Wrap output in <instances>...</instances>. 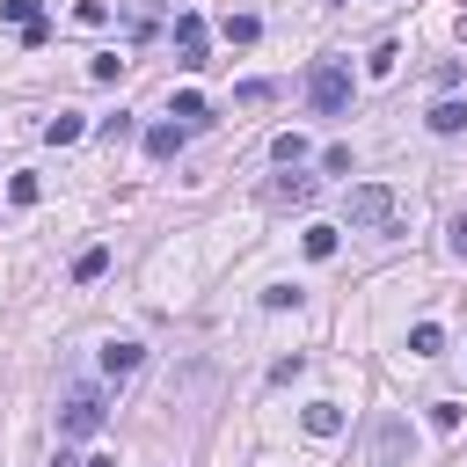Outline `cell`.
I'll return each mask as SVG.
<instances>
[{"label":"cell","mask_w":467,"mask_h":467,"mask_svg":"<svg viewBox=\"0 0 467 467\" xmlns=\"http://www.w3.org/2000/svg\"><path fill=\"white\" fill-rule=\"evenodd\" d=\"M314 197V175H285V182H270V204H306Z\"/></svg>","instance_id":"8fae6325"},{"label":"cell","mask_w":467,"mask_h":467,"mask_svg":"<svg viewBox=\"0 0 467 467\" xmlns=\"http://www.w3.org/2000/svg\"><path fill=\"white\" fill-rule=\"evenodd\" d=\"M175 66L182 73H204V15H175Z\"/></svg>","instance_id":"277c9868"},{"label":"cell","mask_w":467,"mask_h":467,"mask_svg":"<svg viewBox=\"0 0 467 467\" xmlns=\"http://www.w3.org/2000/svg\"><path fill=\"white\" fill-rule=\"evenodd\" d=\"M255 29H263L255 15H226V22H219V36H226V44H255Z\"/></svg>","instance_id":"5bb4252c"},{"label":"cell","mask_w":467,"mask_h":467,"mask_svg":"<svg viewBox=\"0 0 467 467\" xmlns=\"http://www.w3.org/2000/svg\"><path fill=\"white\" fill-rule=\"evenodd\" d=\"M299 423H306L314 438H336V431H343V409H336V401H306V409H299Z\"/></svg>","instance_id":"8992f818"},{"label":"cell","mask_w":467,"mask_h":467,"mask_svg":"<svg viewBox=\"0 0 467 467\" xmlns=\"http://www.w3.org/2000/svg\"><path fill=\"white\" fill-rule=\"evenodd\" d=\"M204 117H212V109H204V95H190V88H182V95H175V124L190 131V124H204Z\"/></svg>","instance_id":"9a60e30c"},{"label":"cell","mask_w":467,"mask_h":467,"mask_svg":"<svg viewBox=\"0 0 467 467\" xmlns=\"http://www.w3.org/2000/svg\"><path fill=\"white\" fill-rule=\"evenodd\" d=\"M452 255L467 263V212H452Z\"/></svg>","instance_id":"7402d4cb"},{"label":"cell","mask_w":467,"mask_h":467,"mask_svg":"<svg viewBox=\"0 0 467 467\" xmlns=\"http://www.w3.org/2000/svg\"><path fill=\"white\" fill-rule=\"evenodd\" d=\"M80 467H117V460H109V452H95V460H80Z\"/></svg>","instance_id":"603a6c76"},{"label":"cell","mask_w":467,"mask_h":467,"mask_svg":"<svg viewBox=\"0 0 467 467\" xmlns=\"http://www.w3.org/2000/svg\"><path fill=\"white\" fill-rule=\"evenodd\" d=\"M139 365H146V343H131V336H109V343H102V372H109V379H131Z\"/></svg>","instance_id":"5b68a950"},{"label":"cell","mask_w":467,"mask_h":467,"mask_svg":"<svg viewBox=\"0 0 467 467\" xmlns=\"http://www.w3.org/2000/svg\"><path fill=\"white\" fill-rule=\"evenodd\" d=\"M270 161H277V168H299V161H306V139H299V131H277V139H270Z\"/></svg>","instance_id":"30bf717a"},{"label":"cell","mask_w":467,"mask_h":467,"mask_svg":"<svg viewBox=\"0 0 467 467\" xmlns=\"http://www.w3.org/2000/svg\"><path fill=\"white\" fill-rule=\"evenodd\" d=\"M7 197H15V204H36V197H44V182H36V175H15V182H7Z\"/></svg>","instance_id":"44dd1931"},{"label":"cell","mask_w":467,"mask_h":467,"mask_svg":"<svg viewBox=\"0 0 467 467\" xmlns=\"http://www.w3.org/2000/svg\"><path fill=\"white\" fill-rule=\"evenodd\" d=\"M51 467H80V460H73V452H58V460H51Z\"/></svg>","instance_id":"cb8c5ba5"},{"label":"cell","mask_w":467,"mask_h":467,"mask_svg":"<svg viewBox=\"0 0 467 467\" xmlns=\"http://www.w3.org/2000/svg\"><path fill=\"white\" fill-rule=\"evenodd\" d=\"M431 131H438V139L467 131V102H438V109H431Z\"/></svg>","instance_id":"ba28073f"},{"label":"cell","mask_w":467,"mask_h":467,"mask_svg":"<svg viewBox=\"0 0 467 467\" xmlns=\"http://www.w3.org/2000/svg\"><path fill=\"white\" fill-rule=\"evenodd\" d=\"M0 15H7L15 29H29V22H44V15H36V0H0Z\"/></svg>","instance_id":"ac0fdd59"},{"label":"cell","mask_w":467,"mask_h":467,"mask_svg":"<svg viewBox=\"0 0 467 467\" xmlns=\"http://www.w3.org/2000/svg\"><path fill=\"white\" fill-rule=\"evenodd\" d=\"M270 95H277V80H241L234 88V102H270Z\"/></svg>","instance_id":"ffe728a7"},{"label":"cell","mask_w":467,"mask_h":467,"mask_svg":"<svg viewBox=\"0 0 467 467\" xmlns=\"http://www.w3.org/2000/svg\"><path fill=\"white\" fill-rule=\"evenodd\" d=\"M306 255L328 263V255H336V226H306Z\"/></svg>","instance_id":"e0dca14e"},{"label":"cell","mask_w":467,"mask_h":467,"mask_svg":"<svg viewBox=\"0 0 467 467\" xmlns=\"http://www.w3.org/2000/svg\"><path fill=\"white\" fill-rule=\"evenodd\" d=\"M306 102H314L321 117H343V109H350V66L321 58V66L306 73Z\"/></svg>","instance_id":"6da1fadb"},{"label":"cell","mask_w":467,"mask_h":467,"mask_svg":"<svg viewBox=\"0 0 467 467\" xmlns=\"http://www.w3.org/2000/svg\"><path fill=\"white\" fill-rule=\"evenodd\" d=\"M80 131H88V124H80V109H58V117L44 124V139H51V146H73Z\"/></svg>","instance_id":"9c48e42d"},{"label":"cell","mask_w":467,"mask_h":467,"mask_svg":"<svg viewBox=\"0 0 467 467\" xmlns=\"http://www.w3.org/2000/svg\"><path fill=\"white\" fill-rule=\"evenodd\" d=\"M343 219H350V226H387V219H394V190H387V182H358V190L343 197Z\"/></svg>","instance_id":"7a4b0ae2"},{"label":"cell","mask_w":467,"mask_h":467,"mask_svg":"<svg viewBox=\"0 0 467 467\" xmlns=\"http://www.w3.org/2000/svg\"><path fill=\"white\" fill-rule=\"evenodd\" d=\"M263 306H270V314H285V306H299V285H263Z\"/></svg>","instance_id":"d6986e66"},{"label":"cell","mask_w":467,"mask_h":467,"mask_svg":"<svg viewBox=\"0 0 467 467\" xmlns=\"http://www.w3.org/2000/svg\"><path fill=\"white\" fill-rule=\"evenodd\" d=\"M102 270H109V248H80V255H73V277H80V285H95Z\"/></svg>","instance_id":"4fadbf2b"},{"label":"cell","mask_w":467,"mask_h":467,"mask_svg":"<svg viewBox=\"0 0 467 467\" xmlns=\"http://www.w3.org/2000/svg\"><path fill=\"white\" fill-rule=\"evenodd\" d=\"M182 139H190L182 124H153V131H146V153H153V161H175V153H182Z\"/></svg>","instance_id":"52a82bcc"},{"label":"cell","mask_w":467,"mask_h":467,"mask_svg":"<svg viewBox=\"0 0 467 467\" xmlns=\"http://www.w3.org/2000/svg\"><path fill=\"white\" fill-rule=\"evenodd\" d=\"M102 416H109V409H102V394H95V387H73V394H66V409H58V431H66V438H95V431H102Z\"/></svg>","instance_id":"3957f363"},{"label":"cell","mask_w":467,"mask_h":467,"mask_svg":"<svg viewBox=\"0 0 467 467\" xmlns=\"http://www.w3.org/2000/svg\"><path fill=\"white\" fill-rule=\"evenodd\" d=\"M460 423H467V409H460V401H431V431H445V438H452Z\"/></svg>","instance_id":"2e32d148"},{"label":"cell","mask_w":467,"mask_h":467,"mask_svg":"<svg viewBox=\"0 0 467 467\" xmlns=\"http://www.w3.org/2000/svg\"><path fill=\"white\" fill-rule=\"evenodd\" d=\"M409 350H416V358H438V350H445V328H438V321H416V328H409Z\"/></svg>","instance_id":"7c38bea8"}]
</instances>
